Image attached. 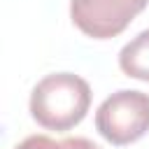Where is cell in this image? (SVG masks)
I'll use <instances>...</instances> for the list:
<instances>
[{
	"label": "cell",
	"instance_id": "obj_1",
	"mask_svg": "<svg viewBox=\"0 0 149 149\" xmlns=\"http://www.w3.org/2000/svg\"><path fill=\"white\" fill-rule=\"evenodd\" d=\"M30 116L47 130H70L91 107V86L72 72H54L30 91Z\"/></svg>",
	"mask_w": 149,
	"mask_h": 149
},
{
	"label": "cell",
	"instance_id": "obj_2",
	"mask_svg": "<svg viewBox=\"0 0 149 149\" xmlns=\"http://www.w3.org/2000/svg\"><path fill=\"white\" fill-rule=\"evenodd\" d=\"M95 128L114 147L137 142L149 130V93L135 88L112 93L95 112Z\"/></svg>",
	"mask_w": 149,
	"mask_h": 149
},
{
	"label": "cell",
	"instance_id": "obj_3",
	"mask_svg": "<svg viewBox=\"0 0 149 149\" xmlns=\"http://www.w3.org/2000/svg\"><path fill=\"white\" fill-rule=\"evenodd\" d=\"M149 0H70L72 23L93 40H109L123 33Z\"/></svg>",
	"mask_w": 149,
	"mask_h": 149
},
{
	"label": "cell",
	"instance_id": "obj_4",
	"mask_svg": "<svg viewBox=\"0 0 149 149\" xmlns=\"http://www.w3.org/2000/svg\"><path fill=\"white\" fill-rule=\"evenodd\" d=\"M119 68L126 77L149 81V30L135 35L119 51Z\"/></svg>",
	"mask_w": 149,
	"mask_h": 149
},
{
	"label": "cell",
	"instance_id": "obj_5",
	"mask_svg": "<svg viewBox=\"0 0 149 149\" xmlns=\"http://www.w3.org/2000/svg\"><path fill=\"white\" fill-rule=\"evenodd\" d=\"M14 149H63V140H51L47 135H30Z\"/></svg>",
	"mask_w": 149,
	"mask_h": 149
},
{
	"label": "cell",
	"instance_id": "obj_6",
	"mask_svg": "<svg viewBox=\"0 0 149 149\" xmlns=\"http://www.w3.org/2000/svg\"><path fill=\"white\" fill-rule=\"evenodd\" d=\"M63 149H100V147L93 144L86 137H65L63 140Z\"/></svg>",
	"mask_w": 149,
	"mask_h": 149
}]
</instances>
